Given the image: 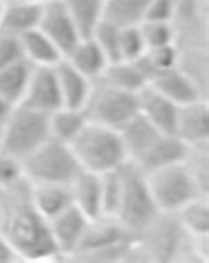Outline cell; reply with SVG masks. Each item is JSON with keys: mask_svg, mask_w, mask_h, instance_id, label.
<instances>
[{"mask_svg": "<svg viewBox=\"0 0 209 263\" xmlns=\"http://www.w3.org/2000/svg\"><path fill=\"white\" fill-rule=\"evenodd\" d=\"M32 69L34 66L25 59L0 69V96L4 102H7L11 107L20 105L29 86Z\"/></svg>", "mask_w": 209, "mask_h": 263, "instance_id": "603a6c76", "label": "cell"}, {"mask_svg": "<svg viewBox=\"0 0 209 263\" xmlns=\"http://www.w3.org/2000/svg\"><path fill=\"white\" fill-rule=\"evenodd\" d=\"M147 46L142 37L140 27L137 25H121V32H119V55L121 61L128 63H135L140 61L145 55Z\"/></svg>", "mask_w": 209, "mask_h": 263, "instance_id": "83f0119b", "label": "cell"}, {"mask_svg": "<svg viewBox=\"0 0 209 263\" xmlns=\"http://www.w3.org/2000/svg\"><path fill=\"white\" fill-rule=\"evenodd\" d=\"M16 254H14L13 247L9 246V242L6 240L2 233H0V263H9L16 260Z\"/></svg>", "mask_w": 209, "mask_h": 263, "instance_id": "d590c367", "label": "cell"}, {"mask_svg": "<svg viewBox=\"0 0 209 263\" xmlns=\"http://www.w3.org/2000/svg\"><path fill=\"white\" fill-rule=\"evenodd\" d=\"M23 59L20 36L0 30V69Z\"/></svg>", "mask_w": 209, "mask_h": 263, "instance_id": "836d02e7", "label": "cell"}, {"mask_svg": "<svg viewBox=\"0 0 209 263\" xmlns=\"http://www.w3.org/2000/svg\"><path fill=\"white\" fill-rule=\"evenodd\" d=\"M20 105L43 112V114H52L62 107V96H60L55 66L53 68L34 66Z\"/></svg>", "mask_w": 209, "mask_h": 263, "instance_id": "ba28073f", "label": "cell"}, {"mask_svg": "<svg viewBox=\"0 0 209 263\" xmlns=\"http://www.w3.org/2000/svg\"><path fill=\"white\" fill-rule=\"evenodd\" d=\"M190 153H192V148H190L186 142L181 141L177 135L161 134L158 137V141L151 146L149 152L138 162H135V164L144 173H147V171H153V169L165 167V165L186 162Z\"/></svg>", "mask_w": 209, "mask_h": 263, "instance_id": "9a60e30c", "label": "cell"}, {"mask_svg": "<svg viewBox=\"0 0 209 263\" xmlns=\"http://www.w3.org/2000/svg\"><path fill=\"white\" fill-rule=\"evenodd\" d=\"M153 0H104V18L117 25H137Z\"/></svg>", "mask_w": 209, "mask_h": 263, "instance_id": "4316f807", "label": "cell"}, {"mask_svg": "<svg viewBox=\"0 0 209 263\" xmlns=\"http://www.w3.org/2000/svg\"><path fill=\"white\" fill-rule=\"evenodd\" d=\"M48 116L23 105L13 107L4 121L0 149L25 160L50 139Z\"/></svg>", "mask_w": 209, "mask_h": 263, "instance_id": "8992f818", "label": "cell"}, {"mask_svg": "<svg viewBox=\"0 0 209 263\" xmlns=\"http://www.w3.org/2000/svg\"><path fill=\"white\" fill-rule=\"evenodd\" d=\"M121 201L115 220L130 231H144L154 224L160 210L149 192L145 173L128 160L121 169Z\"/></svg>", "mask_w": 209, "mask_h": 263, "instance_id": "3957f363", "label": "cell"}, {"mask_svg": "<svg viewBox=\"0 0 209 263\" xmlns=\"http://www.w3.org/2000/svg\"><path fill=\"white\" fill-rule=\"evenodd\" d=\"M73 204L89 220H101V175L89 171H80V175L71 181Z\"/></svg>", "mask_w": 209, "mask_h": 263, "instance_id": "e0dca14e", "label": "cell"}, {"mask_svg": "<svg viewBox=\"0 0 209 263\" xmlns=\"http://www.w3.org/2000/svg\"><path fill=\"white\" fill-rule=\"evenodd\" d=\"M25 181L23 164L16 157L0 149V192L11 191Z\"/></svg>", "mask_w": 209, "mask_h": 263, "instance_id": "d6a6232c", "label": "cell"}, {"mask_svg": "<svg viewBox=\"0 0 209 263\" xmlns=\"http://www.w3.org/2000/svg\"><path fill=\"white\" fill-rule=\"evenodd\" d=\"M64 59L69 61L80 73H83V75L89 77L91 80L101 79L107 66L110 64L107 55H104V52L99 48V45L96 43L92 37H83V40H80L75 48H73Z\"/></svg>", "mask_w": 209, "mask_h": 263, "instance_id": "44dd1931", "label": "cell"}, {"mask_svg": "<svg viewBox=\"0 0 209 263\" xmlns=\"http://www.w3.org/2000/svg\"><path fill=\"white\" fill-rule=\"evenodd\" d=\"M4 7H6V0H0V20H2V14H4Z\"/></svg>", "mask_w": 209, "mask_h": 263, "instance_id": "f35d334b", "label": "cell"}, {"mask_svg": "<svg viewBox=\"0 0 209 263\" xmlns=\"http://www.w3.org/2000/svg\"><path fill=\"white\" fill-rule=\"evenodd\" d=\"M145 180L160 214H177L190 201L204 196L188 160L147 171Z\"/></svg>", "mask_w": 209, "mask_h": 263, "instance_id": "277c9868", "label": "cell"}, {"mask_svg": "<svg viewBox=\"0 0 209 263\" xmlns=\"http://www.w3.org/2000/svg\"><path fill=\"white\" fill-rule=\"evenodd\" d=\"M57 80H59L60 96H62V107L76 110H85L89 96L92 92L94 80L80 73L69 61L62 59L55 66Z\"/></svg>", "mask_w": 209, "mask_h": 263, "instance_id": "4fadbf2b", "label": "cell"}, {"mask_svg": "<svg viewBox=\"0 0 209 263\" xmlns=\"http://www.w3.org/2000/svg\"><path fill=\"white\" fill-rule=\"evenodd\" d=\"M85 114L89 121L121 130L138 114V95L122 91L101 80V86H92V92L85 105Z\"/></svg>", "mask_w": 209, "mask_h": 263, "instance_id": "52a82bcc", "label": "cell"}, {"mask_svg": "<svg viewBox=\"0 0 209 263\" xmlns=\"http://www.w3.org/2000/svg\"><path fill=\"white\" fill-rule=\"evenodd\" d=\"M138 112L154 125L161 134L176 135V123L179 107L163 95L151 87L149 84L138 92Z\"/></svg>", "mask_w": 209, "mask_h": 263, "instance_id": "7c38bea8", "label": "cell"}, {"mask_svg": "<svg viewBox=\"0 0 209 263\" xmlns=\"http://www.w3.org/2000/svg\"><path fill=\"white\" fill-rule=\"evenodd\" d=\"M138 27H140V32H142V37H144V43L147 46V50L174 43L176 32H174L172 23L140 22V23H138Z\"/></svg>", "mask_w": 209, "mask_h": 263, "instance_id": "1f68e13d", "label": "cell"}, {"mask_svg": "<svg viewBox=\"0 0 209 263\" xmlns=\"http://www.w3.org/2000/svg\"><path fill=\"white\" fill-rule=\"evenodd\" d=\"M149 71L140 61L128 63V61H117L107 66L104 73L101 75V80L114 87H119L122 91L130 92H140L147 84H149Z\"/></svg>", "mask_w": 209, "mask_h": 263, "instance_id": "d6986e66", "label": "cell"}, {"mask_svg": "<svg viewBox=\"0 0 209 263\" xmlns=\"http://www.w3.org/2000/svg\"><path fill=\"white\" fill-rule=\"evenodd\" d=\"M48 121H50V137L55 139V141L66 142V144H71L76 139V135L87 125L89 118L85 114V110L60 107L59 110L52 112L48 116Z\"/></svg>", "mask_w": 209, "mask_h": 263, "instance_id": "d4e9b609", "label": "cell"}, {"mask_svg": "<svg viewBox=\"0 0 209 263\" xmlns=\"http://www.w3.org/2000/svg\"><path fill=\"white\" fill-rule=\"evenodd\" d=\"M119 134H121V139H122V142H124V148H126L130 162H138L147 152H149L151 146L158 141L161 132L154 125H151L144 116L138 112L133 119H130V121L119 130Z\"/></svg>", "mask_w": 209, "mask_h": 263, "instance_id": "ac0fdd59", "label": "cell"}, {"mask_svg": "<svg viewBox=\"0 0 209 263\" xmlns=\"http://www.w3.org/2000/svg\"><path fill=\"white\" fill-rule=\"evenodd\" d=\"M23 183L2 192L9 197V201L7 204H2L0 233L13 247L14 254L23 260L37 261L60 256L53 242L48 220L34 208L29 187Z\"/></svg>", "mask_w": 209, "mask_h": 263, "instance_id": "6da1fadb", "label": "cell"}, {"mask_svg": "<svg viewBox=\"0 0 209 263\" xmlns=\"http://www.w3.org/2000/svg\"><path fill=\"white\" fill-rule=\"evenodd\" d=\"M176 135L190 148H200L209 139V109L202 98L188 105H181L177 112Z\"/></svg>", "mask_w": 209, "mask_h": 263, "instance_id": "8fae6325", "label": "cell"}, {"mask_svg": "<svg viewBox=\"0 0 209 263\" xmlns=\"http://www.w3.org/2000/svg\"><path fill=\"white\" fill-rule=\"evenodd\" d=\"M29 196L34 208L45 217L52 220L69 206H73L71 185L64 183H36L29 185Z\"/></svg>", "mask_w": 209, "mask_h": 263, "instance_id": "2e32d148", "label": "cell"}, {"mask_svg": "<svg viewBox=\"0 0 209 263\" xmlns=\"http://www.w3.org/2000/svg\"><path fill=\"white\" fill-rule=\"evenodd\" d=\"M23 59L29 61L32 66H45L53 68L64 59L60 50L52 43L50 37H46L39 29L29 30L20 36Z\"/></svg>", "mask_w": 209, "mask_h": 263, "instance_id": "7402d4cb", "label": "cell"}, {"mask_svg": "<svg viewBox=\"0 0 209 263\" xmlns=\"http://www.w3.org/2000/svg\"><path fill=\"white\" fill-rule=\"evenodd\" d=\"M119 32H121V25L103 18V22L99 23L98 29L92 34V40L99 45V48L104 52L110 64L121 61V55H119Z\"/></svg>", "mask_w": 209, "mask_h": 263, "instance_id": "f546056e", "label": "cell"}, {"mask_svg": "<svg viewBox=\"0 0 209 263\" xmlns=\"http://www.w3.org/2000/svg\"><path fill=\"white\" fill-rule=\"evenodd\" d=\"M142 63H144V66L147 68L149 75L153 77L154 73L177 68V63H179V53H177V48L174 43L165 45V46H158V48L147 50L145 55L142 57Z\"/></svg>", "mask_w": 209, "mask_h": 263, "instance_id": "4dcf8cb0", "label": "cell"}, {"mask_svg": "<svg viewBox=\"0 0 209 263\" xmlns=\"http://www.w3.org/2000/svg\"><path fill=\"white\" fill-rule=\"evenodd\" d=\"M69 146L80 167L96 175L117 171L130 160L119 130L108 128L94 121H87Z\"/></svg>", "mask_w": 209, "mask_h": 263, "instance_id": "7a4b0ae2", "label": "cell"}, {"mask_svg": "<svg viewBox=\"0 0 209 263\" xmlns=\"http://www.w3.org/2000/svg\"><path fill=\"white\" fill-rule=\"evenodd\" d=\"M121 169V167H119ZM112 171L101 175V212L103 219L115 220L121 201V173Z\"/></svg>", "mask_w": 209, "mask_h": 263, "instance_id": "f1b7e54d", "label": "cell"}, {"mask_svg": "<svg viewBox=\"0 0 209 263\" xmlns=\"http://www.w3.org/2000/svg\"><path fill=\"white\" fill-rule=\"evenodd\" d=\"M37 29L52 40V43L60 50L64 57L82 40L62 0H52V2L43 4L41 22Z\"/></svg>", "mask_w": 209, "mask_h": 263, "instance_id": "9c48e42d", "label": "cell"}, {"mask_svg": "<svg viewBox=\"0 0 209 263\" xmlns=\"http://www.w3.org/2000/svg\"><path fill=\"white\" fill-rule=\"evenodd\" d=\"M0 196H2V192H0Z\"/></svg>", "mask_w": 209, "mask_h": 263, "instance_id": "60d3db41", "label": "cell"}, {"mask_svg": "<svg viewBox=\"0 0 209 263\" xmlns=\"http://www.w3.org/2000/svg\"><path fill=\"white\" fill-rule=\"evenodd\" d=\"M149 86L156 89L165 98H169L170 102H174L177 107L200 100V91L197 84L193 82V79L188 73L181 71L179 68L154 73L149 80Z\"/></svg>", "mask_w": 209, "mask_h": 263, "instance_id": "5bb4252c", "label": "cell"}, {"mask_svg": "<svg viewBox=\"0 0 209 263\" xmlns=\"http://www.w3.org/2000/svg\"><path fill=\"white\" fill-rule=\"evenodd\" d=\"M4 121L6 119H0V139H2V132H4Z\"/></svg>", "mask_w": 209, "mask_h": 263, "instance_id": "ab89813d", "label": "cell"}, {"mask_svg": "<svg viewBox=\"0 0 209 263\" xmlns=\"http://www.w3.org/2000/svg\"><path fill=\"white\" fill-rule=\"evenodd\" d=\"M91 222L92 220L85 217L75 204L69 206L68 210H64L62 214H59L57 217H53L52 220H48L53 242H55L60 256L76 253L83 246Z\"/></svg>", "mask_w": 209, "mask_h": 263, "instance_id": "30bf717a", "label": "cell"}, {"mask_svg": "<svg viewBox=\"0 0 209 263\" xmlns=\"http://www.w3.org/2000/svg\"><path fill=\"white\" fill-rule=\"evenodd\" d=\"M177 4L179 0H153L145 9L142 22H165L172 23L177 14Z\"/></svg>", "mask_w": 209, "mask_h": 263, "instance_id": "e575fe53", "label": "cell"}, {"mask_svg": "<svg viewBox=\"0 0 209 263\" xmlns=\"http://www.w3.org/2000/svg\"><path fill=\"white\" fill-rule=\"evenodd\" d=\"M43 13V4L30 2H7L4 7L0 30L22 36V34L39 27Z\"/></svg>", "mask_w": 209, "mask_h": 263, "instance_id": "ffe728a7", "label": "cell"}, {"mask_svg": "<svg viewBox=\"0 0 209 263\" xmlns=\"http://www.w3.org/2000/svg\"><path fill=\"white\" fill-rule=\"evenodd\" d=\"M179 222L188 235L195 238H206L209 233V204L206 196L195 197L184 204L179 212Z\"/></svg>", "mask_w": 209, "mask_h": 263, "instance_id": "484cf974", "label": "cell"}, {"mask_svg": "<svg viewBox=\"0 0 209 263\" xmlns=\"http://www.w3.org/2000/svg\"><path fill=\"white\" fill-rule=\"evenodd\" d=\"M80 37H92L104 18V0H62Z\"/></svg>", "mask_w": 209, "mask_h": 263, "instance_id": "cb8c5ba5", "label": "cell"}, {"mask_svg": "<svg viewBox=\"0 0 209 263\" xmlns=\"http://www.w3.org/2000/svg\"><path fill=\"white\" fill-rule=\"evenodd\" d=\"M7 2H30V4H46V2H52V0H6Z\"/></svg>", "mask_w": 209, "mask_h": 263, "instance_id": "74e56055", "label": "cell"}, {"mask_svg": "<svg viewBox=\"0 0 209 263\" xmlns=\"http://www.w3.org/2000/svg\"><path fill=\"white\" fill-rule=\"evenodd\" d=\"M11 109H13V107H11L7 102H4L2 96H0V119H6L7 114L11 112Z\"/></svg>", "mask_w": 209, "mask_h": 263, "instance_id": "8d00e7d4", "label": "cell"}, {"mask_svg": "<svg viewBox=\"0 0 209 263\" xmlns=\"http://www.w3.org/2000/svg\"><path fill=\"white\" fill-rule=\"evenodd\" d=\"M23 164V176L29 185L36 183H64L71 181L80 175L78 160L71 146L50 137L43 146L30 153Z\"/></svg>", "mask_w": 209, "mask_h": 263, "instance_id": "5b68a950", "label": "cell"}]
</instances>
